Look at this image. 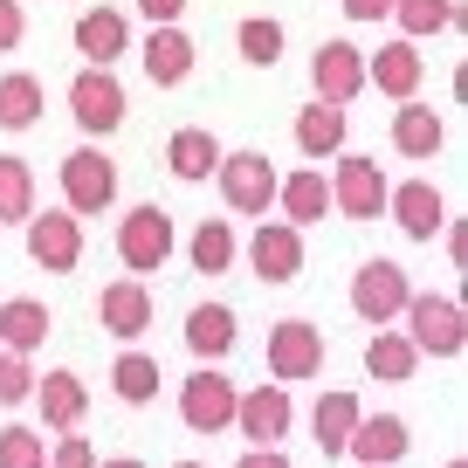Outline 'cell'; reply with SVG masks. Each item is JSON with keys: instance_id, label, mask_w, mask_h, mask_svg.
Wrapping results in <instances>:
<instances>
[{"instance_id": "4316f807", "label": "cell", "mask_w": 468, "mask_h": 468, "mask_svg": "<svg viewBox=\"0 0 468 468\" xmlns=\"http://www.w3.org/2000/svg\"><path fill=\"white\" fill-rule=\"evenodd\" d=\"M35 117H42V83L28 69L0 76V132H28Z\"/></svg>"}, {"instance_id": "7a4b0ae2", "label": "cell", "mask_w": 468, "mask_h": 468, "mask_svg": "<svg viewBox=\"0 0 468 468\" xmlns=\"http://www.w3.org/2000/svg\"><path fill=\"white\" fill-rule=\"evenodd\" d=\"M117 255H124L132 276H152L173 255V214L165 207H132V214L117 220Z\"/></svg>"}, {"instance_id": "9a60e30c", "label": "cell", "mask_w": 468, "mask_h": 468, "mask_svg": "<svg viewBox=\"0 0 468 468\" xmlns=\"http://www.w3.org/2000/svg\"><path fill=\"white\" fill-rule=\"evenodd\" d=\"M97 324L111 337H138V331H152V290L138 276H124V282H103V296H97Z\"/></svg>"}, {"instance_id": "4fadbf2b", "label": "cell", "mask_w": 468, "mask_h": 468, "mask_svg": "<svg viewBox=\"0 0 468 468\" xmlns=\"http://www.w3.org/2000/svg\"><path fill=\"white\" fill-rule=\"evenodd\" d=\"M310 83H317L324 103H351L358 90H366V48L351 42H324L317 62H310Z\"/></svg>"}, {"instance_id": "d590c367", "label": "cell", "mask_w": 468, "mask_h": 468, "mask_svg": "<svg viewBox=\"0 0 468 468\" xmlns=\"http://www.w3.org/2000/svg\"><path fill=\"white\" fill-rule=\"evenodd\" d=\"M35 393V372L21 351H0V407H21V399Z\"/></svg>"}, {"instance_id": "1f68e13d", "label": "cell", "mask_w": 468, "mask_h": 468, "mask_svg": "<svg viewBox=\"0 0 468 468\" xmlns=\"http://www.w3.org/2000/svg\"><path fill=\"white\" fill-rule=\"evenodd\" d=\"M35 214V173L28 159H0V220H28Z\"/></svg>"}, {"instance_id": "ab89813d", "label": "cell", "mask_w": 468, "mask_h": 468, "mask_svg": "<svg viewBox=\"0 0 468 468\" xmlns=\"http://www.w3.org/2000/svg\"><path fill=\"white\" fill-rule=\"evenodd\" d=\"M234 468H290V454H282V448H249Z\"/></svg>"}, {"instance_id": "5b68a950", "label": "cell", "mask_w": 468, "mask_h": 468, "mask_svg": "<svg viewBox=\"0 0 468 468\" xmlns=\"http://www.w3.org/2000/svg\"><path fill=\"white\" fill-rule=\"evenodd\" d=\"M407 296H413L407 269L386 262V255H379V262H366L358 276H351V310H358L366 324H393L399 310H407Z\"/></svg>"}, {"instance_id": "e0dca14e", "label": "cell", "mask_w": 468, "mask_h": 468, "mask_svg": "<svg viewBox=\"0 0 468 468\" xmlns=\"http://www.w3.org/2000/svg\"><path fill=\"white\" fill-rule=\"evenodd\" d=\"M124 48H132V21H124V15L90 7V15L76 21V56H90V69H111Z\"/></svg>"}, {"instance_id": "484cf974", "label": "cell", "mask_w": 468, "mask_h": 468, "mask_svg": "<svg viewBox=\"0 0 468 468\" xmlns=\"http://www.w3.org/2000/svg\"><path fill=\"white\" fill-rule=\"evenodd\" d=\"M42 337H48V303H35V296L0 303V345H7V351H21V358H28Z\"/></svg>"}, {"instance_id": "ffe728a7", "label": "cell", "mask_w": 468, "mask_h": 468, "mask_svg": "<svg viewBox=\"0 0 468 468\" xmlns=\"http://www.w3.org/2000/svg\"><path fill=\"white\" fill-rule=\"evenodd\" d=\"M441 138H448V132H441L434 103H413V97H407V103L393 111V152H399V159H434Z\"/></svg>"}, {"instance_id": "836d02e7", "label": "cell", "mask_w": 468, "mask_h": 468, "mask_svg": "<svg viewBox=\"0 0 468 468\" xmlns=\"http://www.w3.org/2000/svg\"><path fill=\"white\" fill-rule=\"evenodd\" d=\"M393 21H399V35H434V28H448L454 21V0H393Z\"/></svg>"}, {"instance_id": "8d00e7d4", "label": "cell", "mask_w": 468, "mask_h": 468, "mask_svg": "<svg viewBox=\"0 0 468 468\" xmlns=\"http://www.w3.org/2000/svg\"><path fill=\"white\" fill-rule=\"evenodd\" d=\"M42 468H97V448H90V441H56V454H48V462Z\"/></svg>"}, {"instance_id": "ac0fdd59", "label": "cell", "mask_w": 468, "mask_h": 468, "mask_svg": "<svg viewBox=\"0 0 468 468\" xmlns=\"http://www.w3.org/2000/svg\"><path fill=\"white\" fill-rule=\"evenodd\" d=\"M138 56H145V76H152V83H159V90H173V83H186V76H193V42H186V35H179V21H165V28H152Z\"/></svg>"}, {"instance_id": "3957f363", "label": "cell", "mask_w": 468, "mask_h": 468, "mask_svg": "<svg viewBox=\"0 0 468 468\" xmlns=\"http://www.w3.org/2000/svg\"><path fill=\"white\" fill-rule=\"evenodd\" d=\"M220 200L234 207V214H269V200H276V165L262 159V152H220Z\"/></svg>"}, {"instance_id": "d6986e66", "label": "cell", "mask_w": 468, "mask_h": 468, "mask_svg": "<svg viewBox=\"0 0 468 468\" xmlns=\"http://www.w3.org/2000/svg\"><path fill=\"white\" fill-rule=\"evenodd\" d=\"M366 83H379L386 97L407 103L413 90H420V48H413L407 35H399V42H386L379 56H366Z\"/></svg>"}, {"instance_id": "60d3db41", "label": "cell", "mask_w": 468, "mask_h": 468, "mask_svg": "<svg viewBox=\"0 0 468 468\" xmlns=\"http://www.w3.org/2000/svg\"><path fill=\"white\" fill-rule=\"evenodd\" d=\"M345 15L351 21H379V15H393V0H345Z\"/></svg>"}, {"instance_id": "74e56055", "label": "cell", "mask_w": 468, "mask_h": 468, "mask_svg": "<svg viewBox=\"0 0 468 468\" xmlns=\"http://www.w3.org/2000/svg\"><path fill=\"white\" fill-rule=\"evenodd\" d=\"M28 35V15H21V0H0V56Z\"/></svg>"}, {"instance_id": "4dcf8cb0", "label": "cell", "mask_w": 468, "mask_h": 468, "mask_svg": "<svg viewBox=\"0 0 468 468\" xmlns=\"http://www.w3.org/2000/svg\"><path fill=\"white\" fill-rule=\"evenodd\" d=\"M228 262H234V228L228 220H200V228H193V269H200V276H220Z\"/></svg>"}, {"instance_id": "30bf717a", "label": "cell", "mask_w": 468, "mask_h": 468, "mask_svg": "<svg viewBox=\"0 0 468 468\" xmlns=\"http://www.w3.org/2000/svg\"><path fill=\"white\" fill-rule=\"evenodd\" d=\"M331 207H337L345 220H379V207H386V173H379V159H337Z\"/></svg>"}, {"instance_id": "b9f144b4", "label": "cell", "mask_w": 468, "mask_h": 468, "mask_svg": "<svg viewBox=\"0 0 468 468\" xmlns=\"http://www.w3.org/2000/svg\"><path fill=\"white\" fill-rule=\"evenodd\" d=\"M97 468H145V462H132V454H124V462H97Z\"/></svg>"}, {"instance_id": "6da1fadb", "label": "cell", "mask_w": 468, "mask_h": 468, "mask_svg": "<svg viewBox=\"0 0 468 468\" xmlns=\"http://www.w3.org/2000/svg\"><path fill=\"white\" fill-rule=\"evenodd\" d=\"M407 337H413V351L420 358H462V345H468V317H462V303L454 296H434V290H413L407 296Z\"/></svg>"}, {"instance_id": "7c38bea8", "label": "cell", "mask_w": 468, "mask_h": 468, "mask_svg": "<svg viewBox=\"0 0 468 468\" xmlns=\"http://www.w3.org/2000/svg\"><path fill=\"white\" fill-rule=\"evenodd\" d=\"M249 262L262 282H296V269H303V228H290V220H262L249 241Z\"/></svg>"}, {"instance_id": "d4e9b609", "label": "cell", "mask_w": 468, "mask_h": 468, "mask_svg": "<svg viewBox=\"0 0 468 468\" xmlns=\"http://www.w3.org/2000/svg\"><path fill=\"white\" fill-rule=\"evenodd\" d=\"M165 165H173L179 179H214V165H220L214 132H200V124H179L173 145H165Z\"/></svg>"}, {"instance_id": "cb8c5ba5", "label": "cell", "mask_w": 468, "mask_h": 468, "mask_svg": "<svg viewBox=\"0 0 468 468\" xmlns=\"http://www.w3.org/2000/svg\"><path fill=\"white\" fill-rule=\"evenodd\" d=\"M345 124H351L345 103H324V97H317L303 117H296V145H303L310 159H331V152L345 145Z\"/></svg>"}, {"instance_id": "277c9868", "label": "cell", "mask_w": 468, "mask_h": 468, "mask_svg": "<svg viewBox=\"0 0 468 468\" xmlns=\"http://www.w3.org/2000/svg\"><path fill=\"white\" fill-rule=\"evenodd\" d=\"M111 200H117V165L103 159L97 145L69 152V159H62V207H69V214H103Z\"/></svg>"}, {"instance_id": "52a82bcc", "label": "cell", "mask_w": 468, "mask_h": 468, "mask_svg": "<svg viewBox=\"0 0 468 468\" xmlns=\"http://www.w3.org/2000/svg\"><path fill=\"white\" fill-rule=\"evenodd\" d=\"M269 372H276L282 386L317 379V372H324V331H317V324H303V317L276 324V331H269Z\"/></svg>"}, {"instance_id": "f546056e", "label": "cell", "mask_w": 468, "mask_h": 468, "mask_svg": "<svg viewBox=\"0 0 468 468\" xmlns=\"http://www.w3.org/2000/svg\"><path fill=\"white\" fill-rule=\"evenodd\" d=\"M111 386H117V399L145 407V399L159 393V358H145V351H124V358H117V372H111Z\"/></svg>"}, {"instance_id": "7bdbcfd3", "label": "cell", "mask_w": 468, "mask_h": 468, "mask_svg": "<svg viewBox=\"0 0 468 468\" xmlns=\"http://www.w3.org/2000/svg\"><path fill=\"white\" fill-rule=\"evenodd\" d=\"M179 468H200V462H179Z\"/></svg>"}, {"instance_id": "ee69618b", "label": "cell", "mask_w": 468, "mask_h": 468, "mask_svg": "<svg viewBox=\"0 0 468 468\" xmlns=\"http://www.w3.org/2000/svg\"><path fill=\"white\" fill-rule=\"evenodd\" d=\"M448 468H462V462H448Z\"/></svg>"}, {"instance_id": "2e32d148", "label": "cell", "mask_w": 468, "mask_h": 468, "mask_svg": "<svg viewBox=\"0 0 468 468\" xmlns=\"http://www.w3.org/2000/svg\"><path fill=\"white\" fill-rule=\"evenodd\" d=\"M386 207H393L399 234H413V241H434V228H448V207H441V193L427 186V179H407V186H386Z\"/></svg>"}, {"instance_id": "5bb4252c", "label": "cell", "mask_w": 468, "mask_h": 468, "mask_svg": "<svg viewBox=\"0 0 468 468\" xmlns=\"http://www.w3.org/2000/svg\"><path fill=\"white\" fill-rule=\"evenodd\" d=\"M407 448L413 441H407V420H399V413H358V427H351V441H345V454H358L366 468H393Z\"/></svg>"}, {"instance_id": "d6a6232c", "label": "cell", "mask_w": 468, "mask_h": 468, "mask_svg": "<svg viewBox=\"0 0 468 468\" xmlns=\"http://www.w3.org/2000/svg\"><path fill=\"white\" fill-rule=\"evenodd\" d=\"M234 42H241V56H249L255 69H276V56H282V21H269V15H249L241 28H234Z\"/></svg>"}, {"instance_id": "9c48e42d", "label": "cell", "mask_w": 468, "mask_h": 468, "mask_svg": "<svg viewBox=\"0 0 468 468\" xmlns=\"http://www.w3.org/2000/svg\"><path fill=\"white\" fill-rule=\"evenodd\" d=\"M69 111H76V124H83L90 138L117 132V124H124V83H117L111 69H83L69 83Z\"/></svg>"}, {"instance_id": "f1b7e54d", "label": "cell", "mask_w": 468, "mask_h": 468, "mask_svg": "<svg viewBox=\"0 0 468 468\" xmlns=\"http://www.w3.org/2000/svg\"><path fill=\"white\" fill-rule=\"evenodd\" d=\"M310 427H317V448H324V454H345L351 427H358V399H351V393H324Z\"/></svg>"}, {"instance_id": "44dd1931", "label": "cell", "mask_w": 468, "mask_h": 468, "mask_svg": "<svg viewBox=\"0 0 468 468\" xmlns=\"http://www.w3.org/2000/svg\"><path fill=\"white\" fill-rule=\"evenodd\" d=\"M276 200H282V214H290V228H310V220L331 214V179H324L317 165H303V173L276 179Z\"/></svg>"}, {"instance_id": "83f0119b", "label": "cell", "mask_w": 468, "mask_h": 468, "mask_svg": "<svg viewBox=\"0 0 468 468\" xmlns=\"http://www.w3.org/2000/svg\"><path fill=\"white\" fill-rule=\"evenodd\" d=\"M186 345L200 351V358H220V351L234 345V310L228 303H200L186 317Z\"/></svg>"}, {"instance_id": "8992f818", "label": "cell", "mask_w": 468, "mask_h": 468, "mask_svg": "<svg viewBox=\"0 0 468 468\" xmlns=\"http://www.w3.org/2000/svg\"><path fill=\"white\" fill-rule=\"evenodd\" d=\"M28 255L48 269V276L76 269V262H83V220H76L69 207H48V214H28Z\"/></svg>"}, {"instance_id": "f35d334b", "label": "cell", "mask_w": 468, "mask_h": 468, "mask_svg": "<svg viewBox=\"0 0 468 468\" xmlns=\"http://www.w3.org/2000/svg\"><path fill=\"white\" fill-rule=\"evenodd\" d=\"M138 15H145L152 28H165V21H179V15H186V0H138Z\"/></svg>"}, {"instance_id": "ba28073f", "label": "cell", "mask_w": 468, "mask_h": 468, "mask_svg": "<svg viewBox=\"0 0 468 468\" xmlns=\"http://www.w3.org/2000/svg\"><path fill=\"white\" fill-rule=\"evenodd\" d=\"M234 379H220L214 366L193 372L186 386H179V420L193 427V434H220V427H234Z\"/></svg>"}, {"instance_id": "603a6c76", "label": "cell", "mask_w": 468, "mask_h": 468, "mask_svg": "<svg viewBox=\"0 0 468 468\" xmlns=\"http://www.w3.org/2000/svg\"><path fill=\"white\" fill-rule=\"evenodd\" d=\"M366 372H372V379L407 386L413 372H420V351H413V337H407V331H386V324H379V337L366 345Z\"/></svg>"}, {"instance_id": "8fae6325", "label": "cell", "mask_w": 468, "mask_h": 468, "mask_svg": "<svg viewBox=\"0 0 468 468\" xmlns=\"http://www.w3.org/2000/svg\"><path fill=\"white\" fill-rule=\"evenodd\" d=\"M290 386H255V393L234 399V427L255 441V448H276L282 434H290Z\"/></svg>"}, {"instance_id": "7402d4cb", "label": "cell", "mask_w": 468, "mask_h": 468, "mask_svg": "<svg viewBox=\"0 0 468 468\" xmlns=\"http://www.w3.org/2000/svg\"><path fill=\"white\" fill-rule=\"evenodd\" d=\"M35 399H42V420L62 427V434H76L83 413H90V393H83L76 372H48V379H35Z\"/></svg>"}, {"instance_id": "e575fe53", "label": "cell", "mask_w": 468, "mask_h": 468, "mask_svg": "<svg viewBox=\"0 0 468 468\" xmlns=\"http://www.w3.org/2000/svg\"><path fill=\"white\" fill-rule=\"evenodd\" d=\"M48 462V441L35 427H0V468H42Z\"/></svg>"}]
</instances>
